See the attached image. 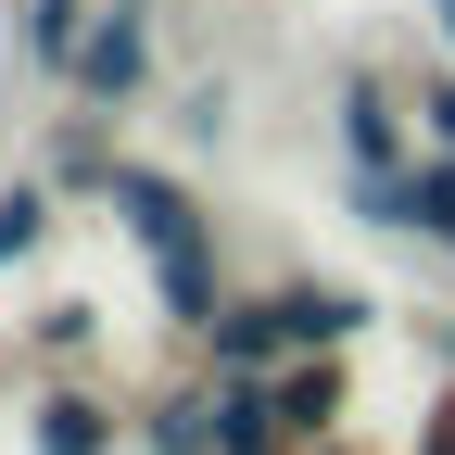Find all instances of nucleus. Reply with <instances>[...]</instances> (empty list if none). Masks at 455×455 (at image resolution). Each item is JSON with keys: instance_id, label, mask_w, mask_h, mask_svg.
<instances>
[{"instance_id": "nucleus-1", "label": "nucleus", "mask_w": 455, "mask_h": 455, "mask_svg": "<svg viewBox=\"0 0 455 455\" xmlns=\"http://www.w3.org/2000/svg\"><path fill=\"white\" fill-rule=\"evenodd\" d=\"M101 203L127 215V241H140V266H152L164 316L203 341L215 304H228V266H215V215H203V190L164 178V164H140V152H114V164H101Z\"/></svg>"}, {"instance_id": "nucleus-3", "label": "nucleus", "mask_w": 455, "mask_h": 455, "mask_svg": "<svg viewBox=\"0 0 455 455\" xmlns=\"http://www.w3.org/2000/svg\"><path fill=\"white\" fill-rule=\"evenodd\" d=\"M64 89L101 101V114H127V101L152 89V0H101L89 38H76V64H64Z\"/></svg>"}, {"instance_id": "nucleus-15", "label": "nucleus", "mask_w": 455, "mask_h": 455, "mask_svg": "<svg viewBox=\"0 0 455 455\" xmlns=\"http://www.w3.org/2000/svg\"><path fill=\"white\" fill-rule=\"evenodd\" d=\"M418 13H430V38H443V51H455V0H418Z\"/></svg>"}, {"instance_id": "nucleus-16", "label": "nucleus", "mask_w": 455, "mask_h": 455, "mask_svg": "<svg viewBox=\"0 0 455 455\" xmlns=\"http://www.w3.org/2000/svg\"><path fill=\"white\" fill-rule=\"evenodd\" d=\"M304 455H367V443H341V430H329V443H304Z\"/></svg>"}, {"instance_id": "nucleus-6", "label": "nucleus", "mask_w": 455, "mask_h": 455, "mask_svg": "<svg viewBox=\"0 0 455 455\" xmlns=\"http://www.w3.org/2000/svg\"><path fill=\"white\" fill-rule=\"evenodd\" d=\"M266 304H278V341H291V355H316V341H341V355H355V329L379 316L355 278H278Z\"/></svg>"}, {"instance_id": "nucleus-9", "label": "nucleus", "mask_w": 455, "mask_h": 455, "mask_svg": "<svg viewBox=\"0 0 455 455\" xmlns=\"http://www.w3.org/2000/svg\"><path fill=\"white\" fill-rule=\"evenodd\" d=\"M140 443H152V455H215V379L152 392V405H140Z\"/></svg>"}, {"instance_id": "nucleus-13", "label": "nucleus", "mask_w": 455, "mask_h": 455, "mask_svg": "<svg viewBox=\"0 0 455 455\" xmlns=\"http://www.w3.org/2000/svg\"><path fill=\"white\" fill-rule=\"evenodd\" d=\"M418 127L455 152V64H430V76H418Z\"/></svg>"}, {"instance_id": "nucleus-5", "label": "nucleus", "mask_w": 455, "mask_h": 455, "mask_svg": "<svg viewBox=\"0 0 455 455\" xmlns=\"http://www.w3.org/2000/svg\"><path fill=\"white\" fill-rule=\"evenodd\" d=\"M266 392H278V430H291V455L329 443L341 418H355V367H341V341H316V355H278Z\"/></svg>"}, {"instance_id": "nucleus-4", "label": "nucleus", "mask_w": 455, "mask_h": 455, "mask_svg": "<svg viewBox=\"0 0 455 455\" xmlns=\"http://www.w3.org/2000/svg\"><path fill=\"white\" fill-rule=\"evenodd\" d=\"M355 215H367V228H418V241L455 253V152L430 140L405 178H355Z\"/></svg>"}, {"instance_id": "nucleus-10", "label": "nucleus", "mask_w": 455, "mask_h": 455, "mask_svg": "<svg viewBox=\"0 0 455 455\" xmlns=\"http://www.w3.org/2000/svg\"><path fill=\"white\" fill-rule=\"evenodd\" d=\"M89 13H101V0H26V64H38V76H64V64H76V38H89Z\"/></svg>"}, {"instance_id": "nucleus-2", "label": "nucleus", "mask_w": 455, "mask_h": 455, "mask_svg": "<svg viewBox=\"0 0 455 455\" xmlns=\"http://www.w3.org/2000/svg\"><path fill=\"white\" fill-rule=\"evenodd\" d=\"M341 164H355V178H405V164H418V89H392L379 64H355V76H341Z\"/></svg>"}, {"instance_id": "nucleus-11", "label": "nucleus", "mask_w": 455, "mask_h": 455, "mask_svg": "<svg viewBox=\"0 0 455 455\" xmlns=\"http://www.w3.org/2000/svg\"><path fill=\"white\" fill-rule=\"evenodd\" d=\"M51 241V178H0V266H26Z\"/></svg>"}, {"instance_id": "nucleus-7", "label": "nucleus", "mask_w": 455, "mask_h": 455, "mask_svg": "<svg viewBox=\"0 0 455 455\" xmlns=\"http://www.w3.org/2000/svg\"><path fill=\"white\" fill-rule=\"evenodd\" d=\"M114 443H127L114 392H89V379H51L38 392V455H114Z\"/></svg>"}, {"instance_id": "nucleus-8", "label": "nucleus", "mask_w": 455, "mask_h": 455, "mask_svg": "<svg viewBox=\"0 0 455 455\" xmlns=\"http://www.w3.org/2000/svg\"><path fill=\"white\" fill-rule=\"evenodd\" d=\"M278 355H291V341H278V304H266V291H228L215 329H203V367H253V379H266Z\"/></svg>"}, {"instance_id": "nucleus-14", "label": "nucleus", "mask_w": 455, "mask_h": 455, "mask_svg": "<svg viewBox=\"0 0 455 455\" xmlns=\"http://www.w3.org/2000/svg\"><path fill=\"white\" fill-rule=\"evenodd\" d=\"M418 455H455V379L430 392V418H418Z\"/></svg>"}, {"instance_id": "nucleus-12", "label": "nucleus", "mask_w": 455, "mask_h": 455, "mask_svg": "<svg viewBox=\"0 0 455 455\" xmlns=\"http://www.w3.org/2000/svg\"><path fill=\"white\" fill-rule=\"evenodd\" d=\"M89 341H101V316H89V304H51V316H38V355H64V367H76Z\"/></svg>"}]
</instances>
